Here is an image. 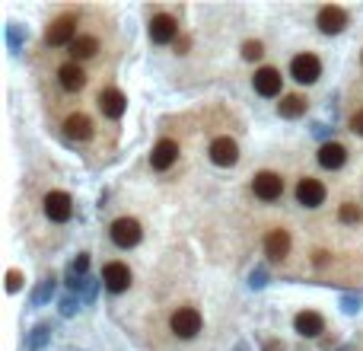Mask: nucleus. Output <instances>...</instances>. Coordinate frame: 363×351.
Returning <instances> with one entry per match:
<instances>
[{
	"mask_svg": "<svg viewBox=\"0 0 363 351\" xmlns=\"http://www.w3.org/2000/svg\"><path fill=\"white\" fill-rule=\"evenodd\" d=\"M290 74H293L297 84H315L322 77V61L315 58L313 51H303V55H297L290 61Z\"/></svg>",
	"mask_w": 363,
	"mask_h": 351,
	"instance_id": "obj_1",
	"label": "nucleus"
},
{
	"mask_svg": "<svg viewBox=\"0 0 363 351\" xmlns=\"http://www.w3.org/2000/svg\"><path fill=\"white\" fill-rule=\"evenodd\" d=\"M169 326H173V332L179 339H195L201 332V313L195 307H179L173 313V319H169Z\"/></svg>",
	"mask_w": 363,
	"mask_h": 351,
	"instance_id": "obj_2",
	"label": "nucleus"
},
{
	"mask_svg": "<svg viewBox=\"0 0 363 351\" xmlns=\"http://www.w3.org/2000/svg\"><path fill=\"white\" fill-rule=\"evenodd\" d=\"M252 192L262 201H277L284 195V179L277 173H271V169H264V173H258L252 179Z\"/></svg>",
	"mask_w": 363,
	"mask_h": 351,
	"instance_id": "obj_3",
	"label": "nucleus"
},
{
	"mask_svg": "<svg viewBox=\"0 0 363 351\" xmlns=\"http://www.w3.org/2000/svg\"><path fill=\"white\" fill-rule=\"evenodd\" d=\"M74 39H77V17H74V13L58 17L55 23L48 26V32H45V42H48V45H70Z\"/></svg>",
	"mask_w": 363,
	"mask_h": 351,
	"instance_id": "obj_4",
	"label": "nucleus"
},
{
	"mask_svg": "<svg viewBox=\"0 0 363 351\" xmlns=\"http://www.w3.org/2000/svg\"><path fill=\"white\" fill-rule=\"evenodd\" d=\"M112 243L115 246H121V249H131V246H137L141 243V224L134 218H118L115 224H112Z\"/></svg>",
	"mask_w": 363,
	"mask_h": 351,
	"instance_id": "obj_5",
	"label": "nucleus"
},
{
	"mask_svg": "<svg viewBox=\"0 0 363 351\" xmlns=\"http://www.w3.org/2000/svg\"><path fill=\"white\" fill-rule=\"evenodd\" d=\"M102 285L112 294H124L131 287V268L124 265V262H108V265L102 268Z\"/></svg>",
	"mask_w": 363,
	"mask_h": 351,
	"instance_id": "obj_6",
	"label": "nucleus"
},
{
	"mask_svg": "<svg viewBox=\"0 0 363 351\" xmlns=\"http://www.w3.org/2000/svg\"><path fill=\"white\" fill-rule=\"evenodd\" d=\"M45 214H48V220H55V224L70 220V214H74V201H70V195L67 192H48L45 195Z\"/></svg>",
	"mask_w": 363,
	"mask_h": 351,
	"instance_id": "obj_7",
	"label": "nucleus"
},
{
	"mask_svg": "<svg viewBox=\"0 0 363 351\" xmlns=\"http://www.w3.org/2000/svg\"><path fill=\"white\" fill-rule=\"evenodd\" d=\"M297 201L306 205V208H319L325 201V185L319 179H313V176H303L297 182Z\"/></svg>",
	"mask_w": 363,
	"mask_h": 351,
	"instance_id": "obj_8",
	"label": "nucleus"
},
{
	"mask_svg": "<svg viewBox=\"0 0 363 351\" xmlns=\"http://www.w3.org/2000/svg\"><path fill=\"white\" fill-rule=\"evenodd\" d=\"M179 35V23H175V17H169V13H157V17L150 19V39L157 45H169Z\"/></svg>",
	"mask_w": 363,
	"mask_h": 351,
	"instance_id": "obj_9",
	"label": "nucleus"
},
{
	"mask_svg": "<svg viewBox=\"0 0 363 351\" xmlns=\"http://www.w3.org/2000/svg\"><path fill=\"white\" fill-rule=\"evenodd\" d=\"M252 86H255L258 96H277L281 93V74L274 70V67H262V70H255V77H252Z\"/></svg>",
	"mask_w": 363,
	"mask_h": 351,
	"instance_id": "obj_10",
	"label": "nucleus"
},
{
	"mask_svg": "<svg viewBox=\"0 0 363 351\" xmlns=\"http://www.w3.org/2000/svg\"><path fill=\"white\" fill-rule=\"evenodd\" d=\"M99 109L106 118H121L124 109H128V99H124V93L115 90V86H108V90L99 93Z\"/></svg>",
	"mask_w": 363,
	"mask_h": 351,
	"instance_id": "obj_11",
	"label": "nucleus"
},
{
	"mask_svg": "<svg viewBox=\"0 0 363 351\" xmlns=\"http://www.w3.org/2000/svg\"><path fill=\"white\" fill-rule=\"evenodd\" d=\"M175 160H179V144H175L173 137H163V141L153 147V153H150V163H153V169H159V173L173 167Z\"/></svg>",
	"mask_w": 363,
	"mask_h": 351,
	"instance_id": "obj_12",
	"label": "nucleus"
},
{
	"mask_svg": "<svg viewBox=\"0 0 363 351\" xmlns=\"http://www.w3.org/2000/svg\"><path fill=\"white\" fill-rule=\"evenodd\" d=\"M210 160H214L217 167H233V163L239 160L236 141H233V137H217V141L210 144Z\"/></svg>",
	"mask_w": 363,
	"mask_h": 351,
	"instance_id": "obj_13",
	"label": "nucleus"
},
{
	"mask_svg": "<svg viewBox=\"0 0 363 351\" xmlns=\"http://www.w3.org/2000/svg\"><path fill=\"white\" fill-rule=\"evenodd\" d=\"M264 252H268V259H274V262H281V259H287L290 256V234L287 230H271V234L264 236Z\"/></svg>",
	"mask_w": 363,
	"mask_h": 351,
	"instance_id": "obj_14",
	"label": "nucleus"
},
{
	"mask_svg": "<svg viewBox=\"0 0 363 351\" xmlns=\"http://www.w3.org/2000/svg\"><path fill=\"white\" fill-rule=\"evenodd\" d=\"M58 84L64 86L67 93H80L83 86H86V74H83V67L77 64V61H70V64L58 67Z\"/></svg>",
	"mask_w": 363,
	"mask_h": 351,
	"instance_id": "obj_15",
	"label": "nucleus"
},
{
	"mask_svg": "<svg viewBox=\"0 0 363 351\" xmlns=\"http://www.w3.org/2000/svg\"><path fill=\"white\" fill-rule=\"evenodd\" d=\"M347 26V13L341 7H322L319 10V29L325 35H338Z\"/></svg>",
	"mask_w": 363,
	"mask_h": 351,
	"instance_id": "obj_16",
	"label": "nucleus"
},
{
	"mask_svg": "<svg viewBox=\"0 0 363 351\" xmlns=\"http://www.w3.org/2000/svg\"><path fill=\"white\" fill-rule=\"evenodd\" d=\"M293 326H297L300 335H306V339H315L319 332H325V319L319 316L315 310H303V313H297Z\"/></svg>",
	"mask_w": 363,
	"mask_h": 351,
	"instance_id": "obj_17",
	"label": "nucleus"
},
{
	"mask_svg": "<svg viewBox=\"0 0 363 351\" xmlns=\"http://www.w3.org/2000/svg\"><path fill=\"white\" fill-rule=\"evenodd\" d=\"M64 134L70 141H90L92 137V122L83 112H74V115H67L64 122Z\"/></svg>",
	"mask_w": 363,
	"mask_h": 351,
	"instance_id": "obj_18",
	"label": "nucleus"
},
{
	"mask_svg": "<svg viewBox=\"0 0 363 351\" xmlns=\"http://www.w3.org/2000/svg\"><path fill=\"white\" fill-rule=\"evenodd\" d=\"M344 160H347L344 144L331 141V144H322V147H319V167H325V169H341V167H344Z\"/></svg>",
	"mask_w": 363,
	"mask_h": 351,
	"instance_id": "obj_19",
	"label": "nucleus"
},
{
	"mask_svg": "<svg viewBox=\"0 0 363 351\" xmlns=\"http://www.w3.org/2000/svg\"><path fill=\"white\" fill-rule=\"evenodd\" d=\"M67 51H70V58L74 61H86L99 51V42H96V35H77L74 42L67 45Z\"/></svg>",
	"mask_w": 363,
	"mask_h": 351,
	"instance_id": "obj_20",
	"label": "nucleus"
},
{
	"mask_svg": "<svg viewBox=\"0 0 363 351\" xmlns=\"http://www.w3.org/2000/svg\"><path fill=\"white\" fill-rule=\"evenodd\" d=\"M277 112H281V118H300L306 112V99L303 96H284L277 102Z\"/></svg>",
	"mask_w": 363,
	"mask_h": 351,
	"instance_id": "obj_21",
	"label": "nucleus"
},
{
	"mask_svg": "<svg viewBox=\"0 0 363 351\" xmlns=\"http://www.w3.org/2000/svg\"><path fill=\"white\" fill-rule=\"evenodd\" d=\"M338 218H341V224H360V220H363V211L357 208L354 201H344V205L338 208Z\"/></svg>",
	"mask_w": 363,
	"mask_h": 351,
	"instance_id": "obj_22",
	"label": "nucleus"
},
{
	"mask_svg": "<svg viewBox=\"0 0 363 351\" xmlns=\"http://www.w3.org/2000/svg\"><path fill=\"white\" fill-rule=\"evenodd\" d=\"M262 55H264L262 42H246V45H242V58H246V61H255V58H262Z\"/></svg>",
	"mask_w": 363,
	"mask_h": 351,
	"instance_id": "obj_23",
	"label": "nucleus"
},
{
	"mask_svg": "<svg viewBox=\"0 0 363 351\" xmlns=\"http://www.w3.org/2000/svg\"><path fill=\"white\" fill-rule=\"evenodd\" d=\"M351 131L360 134V137H363V109H357L354 115H351Z\"/></svg>",
	"mask_w": 363,
	"mask_h": 351,
	"instance_id": "obj_24",
	"label": "nucleus"
},
{
	"mask_svg": "<svg viewBox=\"0 0 363 351\" xmlns=\"http://www.w3.org/2000/svg\"><path fill=\"white\" fill-rule=\"evenodd\" d=\"M7 287L10 291H19V272H10L7 275Z\"/></svg>",
	"mask_w": 363,
	"mask_h": 351,
	"instance_id": "obj_25",
	"label": "nucleus"
},
{
	"mask_svg": "<svg viewBox=\"0 0 363 351\" xmlns=\"http://www.w3.org/2000/svg\"><path fill=\"white\" fill-rule=\"evenodd\" d=\"M83 268H86V256H80V259L74 262V272H83Z\"/></svg>",
	"mask_w": 363,
	"mask_h": 351,
	"instance_id": "obj_26",
	"label": "nucleus"
},
{
	"mask_svg": "<svg viewBox=\"0 0 363 351\" xmlns=\"http://www.w3.org/2000/svg\"><path fill=\"white\" fill-rule=\"evenodd\" d=\"M264 351H284V345H277V342H271V345H268V348H264Z\"/></svg>",
	"mask_w": 363,
	"mask_h": 351,
	"instance_id": "obj_27",
	"label": "nucleus"
}]
</instances>
